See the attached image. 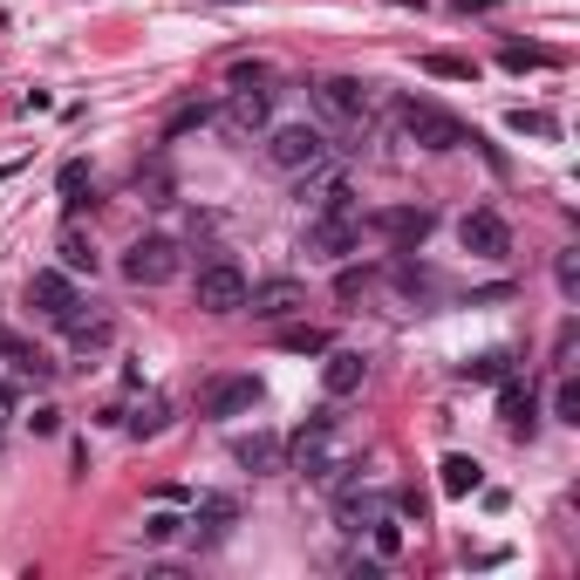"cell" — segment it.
Here are the masks:
<instances>
[{"label": "cell", "instance_id": "obj_1", "mask_svg": "<svg viewBox=\"0 0 580 580\" xmlns=\"http://www.w3.org/2000/svg\"><path fill=\"white\" fill-rule=\"evenodd\" d=\"M287 457H294V472L315 478V485H348V472H356V464L335 451V410L307 416L300 431H294V444H287Z\"/></svg>", "mask_w": 580, "mask_h": 580}, {"label": "cell", "instance_id": "obj_2", "mask_svg": "<svg viewBox=\"0 0 580 580\" xmlns=\"http://www.w3.org/2000/svg\"><path fill=\"white\" fill-rule=\"evenodd\" d=\"M397 130H403L416 150H464V144H478V130H464L451 109L423 103V96H403V103H397Z\"/></svg>", "mask_w": 580, "mask_h": 580}, {"label": "cell", "instance_id": "obj_3", "mask_svg": "<svg viewBox=\"0 0 580 580\" xmlns=\"http://www.w3.org/2000/svg\"><path fill=\"white\" fill-rule=\"evenodd\" d=\"M246 287H253V281H246L232 260H205L199 281H191V300H199L205 315H240V307H246Z\"/></svg>", "mask_w": 580, "mask_h": 580}, {"label": "cell", "instance_id": "obj_4", "mask_svg": "<svg viewBox=\"0 0 580 580\" xmlns=\"http://www.w3.org/2000/svg\"><path fill=\"white\" fill-rule=\"evenodd\" d=\"M307 253H315V260H348V253H362V212H356V205L315 212V219H307Z\"/></svg>", "mask_w": 580, "mask_h": 580}, {"label": "cell", "instance_id": "obj_5", "mask_svg": "<svg viewBox=\"0 0 580 580\" xmlns=\"http://www.w3.org/2000/svg\"><path fill=\"white\" fill-rule=\"evenodd\" d=\"M178 240H158V232H150V240H130L124 246V281L130 287H165V281H178Z\"/></svg>", "mask_w": 580, "mask_h": 580}, {"label": "cell", "instance_id": "obj_6", "mask_svg": "<svg viewBox=\"0 0 580 580\" xmlns=\"http://www.w3.org/2000/svg\"><path fill=\"white\" fill-rule=\"evenodd\" d=\"M28 307L42 321L68 328L75 321V307H83V294H75V274H62V266H42V274H28Z\"/></svg>", "mask_w": 580, "mask_h": 580}, {"label": "cell", "instance_id": "obj_7", "mask_svg": "<svg viewBox=\"0 0 580 580\" xmlns=\"http://www.w3.org/2000/svg\"><path fill=\"white\" fill-rule=\"evenodd\" d=\"M321 158H328V137L315 124H281L274 137H266V165H274V171H307Z\"/></svg>", "mask_w": 580, "mask_h": 580}, {"label": "cell", "instance_id": "obj_8", "mask_svg": "<svg viewBox=\"0 0 580 580\" xmlns=\"http://www.w3.org/2000/svg\"><path fill=\"white\" fill-rule=\"evenodd\" d=\"M431 225H437L431 205H382V212L362 219V232H376V240H397V246H423V240H431Z\"/></svg>", "mask_w": 580, "mask_h": 580}, {"label": "cell", "instance_id": "obj_9", "mask_svg": "<svg viewBox=\"0 0 580 580\" xmlns=\"http://www.w3.org/2000/svg\"><path fill=\"white\" fill-rule=\"evenodd\" d=\"M457 240H464V253H478V260H506V253H513V225L478 205V212L457 219Z\"/></svg>", "mask_w": 580, "mask_h": 580}, {"label": "cell", "instance_id": "obj_10", "mask_svg": "<svg viewBox=\"0 0 580 580\" xmlns=\"http://www.w3.org/2000/svg\"><path fill=\"white\" fill-rule=\"evenodd\" d=\"M260 376H212L205 382V397H199V410L205 416H246V410H260Z\"/></svg>", "mask_w": 580, "mask_h": 580}, {"label": "cell", "instance_id": "obj_11", "mask_svg": "<svg viewBox=\"0 0 580 580\" xmlns=\"http://www.w3.org/2000/svg\"><path fill=\"white\" fill-rule=\"evenodd\" d=\"M294 178H300V205H307V212H341V205H348V171H341V165L321 158V165H307V171H294Z\"/></svg>", "mask_w": 580, "mask_h": 580}, {"label": "cell", "instance_id": "obj_12", "mask_svg": "<svg viewBox=\"0 0 580 580\" xmlns=\"http://www.w3.org/2000/svg\"><path fill=\"white\" fill-rule=\"evenodd\" d=\"M300 307H307L300 281H260V287H246V315L253 321H287V315H300Z\"/></svg>", "mask_w": 580, "mask_h": 580}, {"label": "cell", "instance_id": "obj_13", "mask_svg": "<svg viewBox=\"0 0 580 580\" xmlns=\"http://www.w3.org/2000/svg\"><path fill=\"white\" fill-rule=\"evenodd\" d=\"M219 124H225L232 137L266 130V89H260V83H232V103L219 109Z\"/></svg>", "mask_w": 580, "mask_h": 580}, {"label": "cell", "instance_id": "obj_14", "mask_svg": "<svg viewBox=\"0 0 580 580\" xmlns=\"http://www.w3.org/2000/svg\"><path fill=\"white\" fill-rule=\"evenodd\" d=\"M321 390L328 397H356L362 390V376H369V356H362V348H321Z\"/></svg>", "mask_w": 580, "mask_h": 580}, {"label": "cell", "instance_id": "obj_15", "mask_svg": "<svg viewBox=\"0 0 580 580\" xmlns=\"http://www.w3.org/2000/svg\"><path fill=\"white\" fill-rule=\"evenodd\" d=\"M315 96H321L328 116H341V124H356V116L369 109V83H356V75H328V83H315Z\"/></svg>", "mask_w": 580, "mask_h": 580}, {"label": "cell", "instance_id": "obj_16", "mask_svg": "<svg viewBox=\"0 0 580 580\" xmlns=\"http://www.w3.org/2000/svg\"><path fill=\"white\" fill-rule=\"evenodd\" d=\"M232 519H240V506H232L225 492H205V498H199V513H191L184 526H191V539H205V547H219V539L232 532Z\"/></svg>", "mask_w": 580, "mask_h": 580}, {"label": "cell", "instance_id": "obj_17", "mask_svg": "<svg viewBox=\"0 0 580 580\" xmlns=\"http://www.w3.org/2000/svg\"><path fill=\"white\" fill-rule=\"evenodd\" d=\"M62 335L75 341V356H89V348H109V341H116V321L103 315L96 300H83V307H75V321H68Z\"/></svg>", "mask_w": 580, "mask_h": 580}, {"label": "cell", "instance_id": "obj_18", "mask_svg": "<svg viewBox=\"0 0 580 580\" xmlns=\"http://www.w3.org/2000/svg\"><path fill=\"white\" fill-rule=\"evenodd\" d=\"M498 423H506L513 437L532 431V390H526L519 376H498Z\"/></svg>", "mask_w": 580, "mask_h": 580}, {"label": "cell", "instance_id": "obj_19", "mask_svg": "<svg viewBox=\"0 0 580 580\" xmlns=\"http://www.w3.org/2000/svg\"><path fill=\"white\" fill-rule=\"evenodd\" d=\"M232 457H240L246 472H287V444H281L274 431H253V437H240V444H232Z\"/></svg>", "mask_w": 580, "mask_h": 580}, {"label": "cell", "instance_id": "obj_20", "mask_svg": "<svg viewBox=\"0 0 580 580\" xmlns=\"http://www.w3.org/2000/svg\"><path fill=\"white\" fill-rule=\"evenodd\" d=\"M0 369H14L28 382H49V356H42V348H28L21 335H8V328H0Z\"/></svg>", "mask_w": 580, "mask_h": 580}, {"label": "cell", "instance_id": "obj_21", "mask_svg": "<svg viewBox=\"0 0 580 580\" xmlns=\"http://www.w3.org/2000/svg\"><path fill=\"white\" fill-rule=\"evenodd\" d=\"M437 485H444L451 498H472V492L485 485V464H478V457H464V451H451V457L437 464Z\"/></svg>", "mask_w": 580, "mask_h": 580}, {"label": "cell", "instance_id": "obj_22", "mask_svg": "<svg viewBox=\"0 0 580 580\" xmlns=\"http://www.w3.org/2000/svg\"><path fill=\"white\" fill-rule=\"evenodd\" d=\"M341 532H369L382 513H390V498H376V492H341Z\"/></svg>", "mask_w": 580, "mask_h": 580}, {"label": "cell", "instance_id": "obj_23", "mask_svg": "<svg viewBox=\"0 0 580 580\" xmlns=\"http://www.w3.org/2000/svg\"><path fill=\"white\" fill-rule=\"evenodd\" d=\"M165 423H171V397H144V403L124 416V431H130V437H165Z\"/></svg>", "mask_w": 580, "mask_h": 580}, {"label": "cell", "instance_id": "obj_24", "mask_svg": "<svg viewBox=\"0 0 580 580\" xmlns=\"http://www.w3.org/2000/svg\"><path fill=\"white\" fill-rule=\"evenodd\" d=\"M55 253H62V274H96V246H89L83 225H68L62 240H55Z\"/></svg>", "mask_w": 580, "mask_h": 580}, {"label": "cell", "instance_id": "obj_25", "mask_svg": "<svg viewBox=\"0 0 580 580\" xmlns=\"http://www.w3.org/2000/svg\"><path fill=\"white\" fill-rule=\"evenodd\" d=\"M55 191H62V205H68V212H83V205H96V178H89V165H62Z\"/></svg>", "mask_w": 580, "mask_h": 580}, {"label": "cell", "instance_id": "obj_26", "mask_svg": "<svg viewBox=\"0 0 580 580\" xmlns=\"http://www.w3.org/2000/svg\"><path fill=\"white\" fill-rule=\"evenodd\" d=\"M498 62H506L513 75H526V68H553V49H532V42H506V49H498Z\"/></svg>", "mask_w": 580, "mask_h": 580}, {"label": "cell", "instance_id": "obj_27", "mask_svg": "<svg viewBox=\"0 0 580 580\" xmlns=\"http://www.w3.org/2000/svg\"><path fill=\"white\" fill-rule=\"evenodd\" d=\"M369 539H376V560H397V553H403V519L382 513V519L369 526Z\"/></svg>", "mask_w": 580, "mask_h": 580}, {"label": "cell", "instance_id": "obj_28", "mask_svg": "<svg viewBox=\"0 0 580 580\" xmlns=\"http://www.w3.org/2000/svg\"><path fill=\"white\" fill-rule=\"evenodd\" d=\"M464 376H472V382H498V376H513V348H485L478 362H464Z\"/></svg>", "mask_w": 580, "mask_h": 580}, {"label": "cell", "instance_id": "obj_29", "mask_svg": "<svg viewBox=\"0 0 580 580\" xmlns=\"http://www.w3.org/2000/svg\"><path fill=\"white\" fill-rule=\"evenodd\" d=\"M506 124H513L519 137H553V116H547V109H526V103H519V109L506 116Z\"/></svg>", "mask_w": 580, "mask_h": 580}, {"label": "cell", "instance_id": "obj_30", "mask_svg": "<svg viewBox=\"0 0 580 580\" xmlns=\"http://www.w3.org/2000/svg\"><path fill=\"white\" fill-rule=\"evenodd\" d=\"M281 348H287V356H321L328 335H321V328H287V335H281Z\"/></svg>", "mask_w": 580, "mask_h": 580}, {"label": "cell", "instance_id": "obj_31", "mask_svg": "<svg viewBox=\"0 0 580 580\" xmlns=\"http://www.w3.org/2000/svg\"><path fill=\"white\" fill-rule=\"evenodd\" d=\"M553 416H560V423H580V382H573V376H560V390H553Z\"/></svg>", "mask_w": 580, "mask_h": 580}, {"label": "cell", "instance_id": "obj_32", "mask_svg": "<svg viewBox=\"0 0 580 580\" xmlns=\"http://www.w3.org/2000/svg\"><path fill=\"white\" fill-rule=\"evenodd\" d=\"M178 532H184L178 513H150V519H144V539H150V547H165V539H178Z\"/></svg>", "mask_w": 580, "mask_h": 580}, {"label": "cell", "instance_id": "obj_33", "mask_svg": "<svg viewBox=\"0 0 580 580\" xmlns=\"http://www.w3.org/2000/svg\"><path fill=\"white\" fill-rule=\"evenodd\" d=\"M553 281H560L567 300H580V253H560V260H553Z\"/></svg>", "mask_w": 580, "mask_h": 580}, {"label": "cell", "instance_id": "obj_34", "mask_svg": "<svg viewBox=\"0 0 580 580\" xmlns=\"http://www.w3.org/2000/svg\"><path fill=\"white\" fill-rule=\"evenodd\" d=\"M423 68L444 75V83H472V62H457V55H423Z\"/></svg>", "mask_w": 580, "mask_h": 580}, {"label": "cell", "instance_id": "obj_35", "mask_svg": "<svg viewBox=\"0 0 580 580\" xmlns=\"http://www.w3.org/2000/svg\"><path fill=\"white\" fill-rule=\"evenodd\" d=\"M199 124H212V109H205V103H191V109H178L171 124H165V137H184V130H199Z\"/></svg>", "mask_w": 580, "mask_h": 580}, {"label": "cell", "instance_id": "obj_36", "mask_svg": "<svg viewBox=\"0 0 580 580\" xmlns=\"http://www.w3.org/2000/svg\"><path fill=\"white\" fill-rule=\"evenodd\" d=\"M28 431H34V437H55V431H62V410H55V403H42V410L28 416Z\"/></svg>", "mask_w": 580, "mask_h": 580}, {"label": "cell", "instance_id": "obj_37", "mask_svg": "<svg viewBox=\"0 0 580 580\" xmlns=\"http://www.w3.org/2000/svg\"><path fill=\"white\" fill-rule=\"evenodd\" d=\"M478 8H498V0H457V14H478Z\"/></svg>", "mask_w": 580, "mask_h": 580}, {"label": "cell", "instance_id": "obj_38", "mask_svg": "<svg viewBox=\"0 0 580 580\" xmlns=\"http://www.w3.org/2000/svg\"><path fill=\"white\" fill-rule=\"evenodd\" d=\"M8 410H14V397H8V390H0V423H8Z\"/></svg>", "mask_w": 580, "mask_h": 580}, {"label": "cell", "instance_id": "obj_39", "mask_svg": "<svg viewBox=\"0 0 580 580\" xmlns=\"http://www.w3.org/2000/svg\"><path fill=\"white\" fill-rule=\"evenodd\" d=\"M225 8H240V0H225Z\"/></svg>", "mask_w": 580, "mask_h": 580}]
</instances>
